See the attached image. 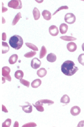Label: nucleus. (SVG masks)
<instances>
[{"mask_svg":"<svg viewBox=\"0 0 84 127\" xmlns=\"http://www.w3.org/2000/svg\"><path fill=\"white\" fill-rule=\"evenodd\" d=\"M49 33L52 36H56L59 34V30L55 25H52L49 27Z\"/></svg>","mask_w":84,"mask_h":127,"instance_id":"0eeeda50","label":"nucleus"},{"mask_svg":"<svg viewBox=\"0 0 84 127\" xmlns=\"http://www.w3.org/2000/svg\"><path fill=\"white\" fill-rule=\"evenodd\" d=\"M47 61L50 62V63H54L56 60V56L53 53H50L47 56Z\"/></svg>","mask_w":84,"mask_h":127,"instance_id":"f8f14e48","label":"nucleus"},{"mask_svg":"<svg viewBox=\"0 0 84 127\" xmlns=\"http://www.w3.org/2000/svg\"><path fill=\"white\" fill-rule=\"evenodd\" d=\"M12 123V120L10 118H8L7 120H6V121H4L3 123H2V127H9L11 125Z\"/></svg>","mask_w":84,"mask_h":127,"instance_id":"bb28decb","label":"nucleus"},{"mask_svg":"<svg viewBox=\"0 0 84 127\" xmlns=\"http://www.w3.org/2000/svg\"><path fill=\"white\" fill-rule=\"evenodd\" d=\"M68 30V26L66 23H62L59 26V31L62 34H65Z\"/></svg>","mask_w":84,"mask_h":127,"instance_id":"ddd939ff","label":"nucleus"},{"mask_svg":"<svg viewBox=\"0 0 84 127\" xmlns=\"http://www.w3.org/2000/svg\"><path fill=\"white\" fill-rule=\"evenodd\" d=\"M42 64V62L39 59H38V58H35L31 60V66L32 67V68L34 69H38L39 67H40Z\"/></svg>","mask_w":84,"mask_h":127,"instance_id":"423d86ee","label":"nucleus"},{"mask_svg":"<svg viewBox=\"0 0 84 127\" xmlns=\"http://www.w3.org/2000/svg\"><path fill=\"white\" fill-rule=\"evenodd\" d=\"M20 81L21 84L24 85L25 86V87H29L30 83H29V82L28 81H27L25 80H24V79L22 78V79H21V80H20Z\"/></svg>","mask_w":84,"mask_h":127,"instance_id":"c756f323","label":"nucleus"},{"mask_svg":"<svg viewBox=\"0 0 84 127\" xmlns=\"http://www.w3.org/2000/svg\"><path fill=\"white\" fill-rule=\"evenodd\" d=\"M78 70V68L71 60H66L61 66L62 72L67 76H72Z\"/></svg>","mask_w":84,"mask_h":127,"instance_id":"f257e3e1","label":"nucleus"},{"mask_svg":"<svg viewBox=\"0 0 84 127\" xmlns=\"http://www.w3.org/2000/svg\"><path fill=\"white\" fill-rule=\"evenodd\" d=\"M36 127V124L35 122H30L27 124H24L23 125V127Z\"/></svg>","mask_w":84,"mask_h":127,"instance_id":"2f4dec72","label":"nucleus"},{"mask_svg":"<svg viewBox=\"0 0 84 127\" xmlns=\"http://www.w3.org/2000/svg\"><path fill=\"white\" fill-rule=\"evenodd\" d=\"M2 41H5L6 39V34L5 33H3L2 34Z\"/></svg>","mask_w":84,"mask_h":127,"instance_id":"f704fd0d","label":"nucleus"},{"mask_svg":"<svg viewBox=\"0 0 84 127\" xmlns=\"http://www.w3.org/2000/svg\"><path fill=\"white\" fill-rule=\"evenodd\" d=\"M80 113H81V108H80V107L77 106H73L70 110V113L73 116H78V115L80 114Z\"/></svg>","mask_w":84,"mask_h":127,"instance_id":"9d476101","label":"nucleus"},{"mask_svg":"<svg viewBox=\"0 0 84 127\" xmlns=\"http://www.w3.org/2000/svg\"><path fill=\"white\" fill-rule=\"evenodd\" d=\"M18 59V55L17 54H14L10 57L9 59V63L10 64H14L16 63Z\"/></svg>","mask_w":84,"mask_h":127,"instance_id":"a211bd4d","label":"nucleus"},{"mask_svg":"<svg viewBox=\"0 0 84 127\" xmlns=\"http://www.w3.org/2000/svg\"><path fill=\"white\" fill-rule=\"evenodd\" d=\"M10 68L8 66H4L2 68V75L6 80L11 81L12 78L10 75Z\"/></svg>","mask_w":84,"mask_h":127,"instance_id":"20e7f679","label":"nucleus"},{"mask_svg":"<svg viewBox=\"0 0 84 127\" xmlns=\"http://www.w3.org/2000/svg\"><path fill=\"white\" fill-rule=\"evenodd\" d=\"M10 48L9 47L8 43L5 42H2V54H6L9 51Z\"/></svg>","mask_w":84,"mask_h":127,"instance_id":"dca6fc26","label":"nucleus"},{"mask_svg":"<svg viewBox=\"0 0 84 127\" xmlns=\"http://www.w3.org/2000/svg\"><path fill=\"white\" fill-rule=\"evenodd\" d=\"M13 127H19V122H18L17 121H16V122H14V124Z\"/></svg>","mask_w":84,"mask_h":127,"instance_id":"e433bc0d","label":"nucleus"},{"mask_svg":"<svg viewBox=\"0 0 84 127\" xmlns=\"http://www.w3.org/2000/svg\"><path fill=\"white\" fill-rule=\"evenodd\" d=\"M70 101V98H69V96L67 95H64L61 99V102L66 104L69 103Z\"/></svg>","mask_w":84,"mask_h":127,"instance_id":"aec40b11","label":"nucleus"},{"mask_svg":"<svg viewBox=\"0 0 84 127\" xmlns=\"http://www.w3.org/2000/svg\"><path fill=\"white\" fill-rule=\"evenodd\" d=\"M21 13H20V12L18 13V14L15 16V17H14L13 20V22H12L13 26H14V25L16 24L17 23L19 22V20L21 19Z\"/></svg>","mask_w":84,"mask_h":127,"instance_id":"5701e85b","label":"nucleus"},{"mask_svg":"<svg viewBox=\"0 0 84 127\" xmlns=\"http://www.w3.org/2000/svg\"><path fill=\"white\" fill-rule=\"evenodd\" d=\"M2 23L3 24H4L5 23V19H4V17H2Z\"/></svg>","mask_w":84,"mask_h":127,"instance_id":"58836bf2","label":"nucleus"},{"mask_svg":"<svg viewBox=\"0 0 84 127\" xmlns=\"http://www.w3.org/2000/svg\"><path fill=\"white\" fill-rule=\"evenodd\" d=\"M68 9H69V7H68L67 6H62L60 8H59L58 9V10H56L53 14H52V15L53 16L55 15L56 13H58L59 11H60V10H68Z\"/></svg>","mask_w":84,"mask_h":127,"instance_id":"7c9ffc66","label":"nucleus"},{"mask_svg":"<svg viewBox=\"0 0 84 127\" xmlns=\"http://www.w3.org/2000/svg\"><path fill=\"white\" fill-rule=\"evenodd\" d=\"M76 20V17L74 14L72 13H67L65 16V21L66 23L70 24L74 23Z\"/></svg>","mask_w":84,"mask_h":127,"instance_id":"39448f33","label":"nucleus"},{"mask_svg":"<svg viewBox=\"0 0 84 127\" xmlns=\"http://www.w3.org/2000/svg\"><path fill=\"white\" fill-rule=\"evenodd\" d=\"M25 45L27 47L29 48H31L32 50H34V51H38V48L36 47V45H35L33 44H32V43H28V42H26Z\"/></svg>","mask_w":84,"mask_h":127,"instance_id":"393cba45","label":"nucleus"},{"mask_svg":"<svg viewBox=\"0 0 84 127\" xmlns=\"http://www.w3.org/2000/svg\"><path fill=\"white\" fill-rule=\"evenodd\" d=\"M2 110L4 112H5V113H8V110H7V108L5 107V106L3 105V104L2 105Z\"/></svg>","mask_w":84,"mask_h":127,"instance_id":"72a5a7b5","label":"nucleus"},{"mask_svg":"<svg viewBox=\"0 0 84 127\" xmlns=\"http://www.w3.org/2000/svg\"><path fill=\"white\" fill-rule=\"evenodd\" d=\"M42 84V81L40 79H36L34 81H33L32 83H31V87L34 88H37L40 87Z\"/></svg>","mask_w":84,"mask_h":127,"instance_id":"4468645a","label":"nucleus"},{"mask_svg":"<svg viewBox=\"0 0 84 127\" xmlns=\"http://www.w3.org/2000/svg\"><path fill=\"white\" fill-rule=\"evenodd\" d=\"M36 55V51H31V52H29L27 54H25L24 55V57L27 58H31L34 57L35 55Z\"/></svg>","mask_w":84,"mask_h":127,"instance_id":"cd10ccee","label":"nucleus"},{"mask_svg":"<svg viewBox=\"0 0 84 127\" xmlns=\"http://www.w3.org/2000/svg\"><path fill=\"white\" fill-rule=\"evenodd\" d=\"M8 6L14 10H20L22 8V2L20 0H12L8 2Z\"/></svg>","mask_w":84,"mask_h":127,"instance_id":"7ed1b4c3","label":"nucleus"},{"mask_svg":"<svg viewBox=\"0 0 84 127\" xmlns=\"http://www.w3.org/2000/svg\"><path fill=\"white\" fill-rule=\"evenodd\" d=\"M9 42L10 47L14 49H20L23 45L24 41L23 38L19 35H14L10 38Z\"/></svg>","mask_w":84,"mask_h":127,"instance_id":"f03ea898","label":"nucleus"},{"mask_svg":"<svg viewBox=\"0 0 84 127\" xmlns=\"http://www.w3.org/2000/svg\"><path fill=\"white\" fill-rule=\"evenodd\" d=\"M2 84H4L5 81V80H6V79H5V78L4 77H2Z\"/></svg>","mask_w":84,"mask_h":127,"instance_id":"4c0bfd02","label":"nucleus"},{"mask_svg":"<svg viewBox=\"0 0 84 127\" xmlns=\"http://www.w3.org/2000/svg\"><path fill=\"white\" fill-rule=\"evenodd\" d=\"M42 16H43V18L46 20H50L51 19V14L50 13V12L47 10H43L42 12Z\"/></svg>","mask_w":84,"mask_h":127,"instance_id":"9b49d317","label":"nucleus"},{"mask_svg":"<svg viewBox=\"0 0 84 127\" xmlns=\"http://www.w3.org/2000/svg\"><path fill=\"white\" fill-rule=\"evenodd\" d=\"M47 54V49L46 48L45 46H43L41 48V50H40V59H42V58H44L46 56V55Z\"/></svg>","mask_w":84,"mask_h":127,"instance_id":"b1692460","label":"nucleus"},{"mask_svg":"<svg viewBox=\"0 0 84 127\" xmlns=\"http://www.w3.org/2000/svg\"><path fill=\"white\" fill-rule=\"evenodd\" d=\"M77 46L76 43L73 42H70L67 44V49L69 52H74L77 50Z\"/></svg>","mask_w":84,"mask_h":127,"instance_id":"6e6552de","label":"nucleus"},{"mask_svg":"<svg viewBox=\"0 0 84 127\" xmlns=\"http://www.w3.org/2000/svg\"><path fill=\"white\" fill-rule=\"evenodd\" d=\"M61 39L66 41H75L77 39V38L73 37L72 36H68V35H66V36H62L60 37Z\"/></svg>","mask_w":84,"mask_h":127,"instance_id":"4be33fe9","label":"nucleus"},{"mask_svg":"<svg viewBox=\"0 0 84 127\" xmlns=\"http://www.w3.org/2000/svg\"><path fill=\"white\" fill-rule=\"evenodd\" d=\"M47 70L44 68H41L39 69L37 71V75L39 77L43 78L45 77L47 74Z\"/></svg>","mask_w":84,"mask_h":127,"instance_id":"2eb2a0df","label":"nucleus"},{"mask_svg":"<svg viewBox=\"0 0 84 127\" xmlns=\"http://www.w3.org/2000/svg\"><path fill=\"white\" fill-rule=\"evenodd\" d=\"M33 15H34V19H35V20H38L39 19V18H40V11H39V10H38L37 8H34V10H33Z\"/></svg>","mask_w":84,"mask_h":127,"instance_id":"f3484780","label":"nucleus"},{"mask_svg":"<svg viewBox=\"0 0 84 127\" xmlns=\"http://www.w3.org/2000/svg\"><path fill=\"white\" fill-rule=\"evenodd\" d=\"M78 127H84V121H81L78 123Z\"/></svg>","mask_w":84,"mask_h":127,"instance_id":"473e14b6","label":"nucleus"},{"mask_svg":"<svg viewBox=\"0 0 84 127\" xmlns=\"http://www.w3.org/2000/svg\"><path fill=\"white\" fill-rule=\"evenodd\" d=\"M82 51H84V43L82 44Z\"/></svg>","mask_w":84,"mask_h":127,"instance_id":"ea45409f","label":"nucleus"},{"mask_svg":"<svg viewBox=\"0 0 84 127\" xmlns=\"http://www.w3.org/2000/svg\"><path fill=\"white\" fill-rule=\"evenodd\" d=\"M14 77H15L16 78L18 79V80H21L24 77L23 71L20 70H19L16 71L15 72V74H14Z\"/></svg>","mask_w":84,"mask_h":127,"instance_id":"412c9836","label":"nucleus"},{"mask_svg":"<svg viewBox=\"0 0 84 127\" xmlns=\"http://www.w3.org/2000/svg\"><path fill=\"white\" fill-rule=\"evenodd\" d=\"M27 105L25 106H20L23 108V110L26 113H31L32 112V106L29 103L26 102Z\"/></svg>","mask_w":84,"mask_h":127,"instance_id":"1a4fd4ad","label":"nucleus"},{"mask_svg":"<svg viewBox=\"0 0 84 127\" xmlns=\"http://www.w3.org/2000/svg\"><path fill=\"white\" fill-rule=\"evenodd\" d=\"M36 103H40V104H47L48 105H51L54 103V102L52 100H48V99H42V100H38L36 102Z\"/></svg>","mask_w":84,"mask_h":127,"instance_id":"6ab92c4d","label":"nucleus"},{"mask_svg":"<svg viewBox=\"0 0 84 127\" xmlns=\"http://www.w3.org/2000/svg\"><path fill=\"white\" fill-rule=\"evenodd\" d=\"M2 13H4L5 12L7 11V10H8V9L6 8H5L4 6V4H3V2H2Z\"/></svg>","mask_w":84,"mask_h":127,"instance_id":"c9c22d12","label":"nucleus"},{"mask_svg":"<svg viewBox=\"0 0 84 127\" xmlns=\"http://www.w3.org/2000/svg\"><path fill=\"white\" fill-rule=\"evenodd\" d=\"M34 106L35 107V108H36L38 111L40 112H44V108H43V106H42V104L40 103H35V104H34Z\"/></svg>","mask_w":84,"mask_h":127,"instance_id":"a878e982","label":"nucleus"},{"mask_svg":"<svg viewBox=\"0 0 84 127\" xmlns=\"http://www.w3.org/2000/svg\"><path fill=\"white\" fill-rule=\"evenodd\" d=\"M78 61L80 63V64L84 66V54H80L78 58Z\"/></svg>","mask_w":84,"mask_h":127,"instance_id":"c85d7f7f","label":"nucleus"}]
</instances>
